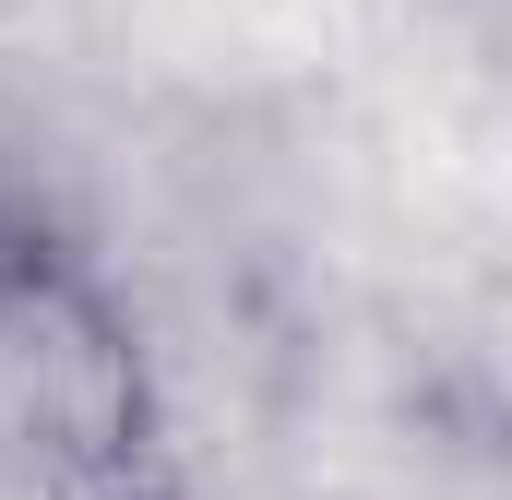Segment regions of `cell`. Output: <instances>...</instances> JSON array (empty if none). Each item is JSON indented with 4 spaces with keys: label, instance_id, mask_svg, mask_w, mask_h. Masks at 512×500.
<instances>
[{
    "label": "cell",
    "instance_id": "6da1fadb",
    "mask_svg": "<svg viewBox=\"0 0 512 500\" xmlns=\"http://www.w3.org/2000/svg\"><path fill=\"white\" fill-rule=\"evenodd\" d=\"M167 370L84 227H0V500H155Z\"/></svg>",
    "mask_w": 512,
    "mask_h": 500
}]
</instances>
